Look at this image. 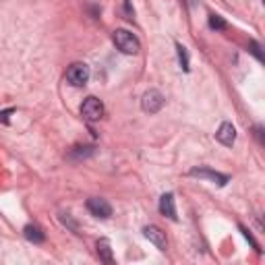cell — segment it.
Returning a JSON list of instances; mask_svg holds the SVG:
<instances>
[{
    "label": "cell",
    "instance_id": "17",
    "mask_svg": "<svg viewBox=\"0 0 265 265\" xmlns=\"http://www.w3.org/2000/svg\"><path fill=\"white\" fill-rule=\"evenodd\" d=\"M238 230H240V232H242V236H244V238H247V240L253 244V249H257V253H261V249H259V242L253 238V234H251V232H249L244 226H238Z\"/></svg>",
    "mask_w": 265,
    "mask_h": 265
},
{
    "label": "cell",
    "instance_id": "7",
    "mask_svg": "<svg viewBox=\"0 0 265 265\" xmlns=\"http://www.w3.org/2000/svg\"><path fill=\"white\" fill-rule=\"evenodd\" d=\"M143 236H145L151 244H155V249L166 251L168 242H166V232H164L162 228H157V226L149 224V226H145V228H143Z\"/></svg>",
    "mask_w": 265,
    "mask_h": 265
},
{
    "label": "cell",
    "instance_id": "18",
    "mask_svg": "<svg viewBox=\"0 0 265 265\" xmlns=\"http://www.w3.org/2000/svg\"><path fill=\"white\" fill-rule=\"evenodd\" d=\"M11 114H15V108H9V110H3L0 112V120H3L5 125H9V116Z\"/></svg>",
    "mask_w": 265,
    "mask_h": 265
},
{
    "label": "cell",
    "instance_id": "6",
    "mask_svg": "<svg viewBox=\"0 0 265 265\" xmlns=\"http://www.w3.org/2000/svg\"><path fill=\"white\" fill-rule=\"evenodd\" d=\"M87 209H89V214L95 216V218H110L112 216V205L106 201V199H99V197H91L87 199Z\"/></svg>",
    "mask_w": 265,
    "mask_h": 265
},
{
    "label": "cell",
    "instance_id": "12",
    "mask_svg": "<svg viewBox=\"0 0 265 265\" xmlns=\"http://www.w3.org/2000/svg\"><path fill=\"white\" fill-rule=\"evenodd\" d=\"M23 236H25L29 242H33V244H42V242L46 240V234H44L42 228L35 226V224H27V226L23 228Z\"/></svg>",
    "mask_w": 265,
    "mask_h": 265
},
{
    "label": "cell",
    "instance_id": "15",
    "mask_svg": "<svg viewBox=\"0 0 265 265\" xmlns=\"http://www.w3.org/2000/svg\"><path fill=\"white\" fill-rule=\"evenodd\" d=\"M209 27H211V29H216V31H222V29H226V27H228V23H226L220 15H209Z\"/></svg>",
    "mask_w": 265,
    "mask_h": 265
},
{
    "label": "cell",
    "instance_id": "11",
    "mask_svg": "<svg viewBox=\"0 0 265 265\" xmlns=\"http://www.w3.org/2000/svg\"><path fill=\"white\" fill-rule=\"evenodd\" d=\"M95 153V147L93 145H77L73 149H69V160L73 162H81L85 157H91Z\"/></svg>",
    "mask_w": 265,
    "mask_h": 265
},
{
    "label": "cell",
    "instance_id": "1",
    "mask_svg": "<svg viewBox=\"0 0 265 265\" xmlns=\"http://www.w3.org/2000/svg\"><path fill=\"white\" fill-rule=\"evenodd\" d=\"M112 42H114V46L123 52V54H137V52L141 50V44L135 37V33H131L127 29H116L112 33Z\"/></svg>",
    "mask_w": 265,
    "mask_h": 265
},
{
    "label": "cell",
    "instance_id": "4",
    "mask_svg": "<svg viewBox=\"0 0 265 265\" xmlns=\"http://www.w3.org/2000/svg\"><path fill=\"white\" fill-rule=\"evenodd\" d=\"M189 174H191V176H195V178H201V180H209V182H214V185H218V187H226V182L230 180V176H228V174L216 172V170H211V168H207V166L191 168V172H189Z\"/></svg>",
    "mask_w": 265,
    "mask_h": 265
},
{
    "label": "cell",
    "instance_id": "16",
    "mask_svg": "<svg viewBox=\"0 0 265 265\" xmlns=\"http://www.w3.org/2000/svg\"><path fill=\"white\" fill-rule=\"evenodd\" d=\"M249 50H251V54H253L259 63H263V52H261V46H259L257 42H249Z\"/></svg>",
    "mask_w": 265,
    "mask_h": 265
},
{
    "label": "cell",
    "instance_id": "13",
    "mask_svg": "<svg viewBox=\"0 0 265 265\" xmlns=\"http://www.w3.org/2000/svg\"><path fill=\"white\" fill-rule=\"evenodd\" d=\"M176 54H178V63H180L182 71H189L191 69L189 67V52H187V48L182 44H176Z\"/></svg>",
    "mask_w": 265,
    "mask_h": 265
},
{
    "label": "cell",
    "instance_id": "9",
    "mask_svg": "<svg viewBox=\"0 0 265 265\" xmlns=\"http://www.w3.org/2000/svg\"><path fill=\"white\" fill-rule=\"evenodd\" d=\"M216 139H218L222 145L232 147L234 141H236V129H234V125H232V123H222L220 129H218V133H216Z\"/></svg>",
    "mask_w": 265,
    "mask_h": 265
},
{
    "label": "cell",
    "instance_id": "14",
    "mask_svg": "<svg viewBox=\"0 0 265 265\" xmlns=\"http://www.w3.org/2000/svg\"><path fill=\"white\" fill-rule=\"evenodd\" d=\"M58 220H60L69 230H73V232H77V234H79V224H77V220H73V216H71V214H65V211H63V214H58Z\"/></svg>",
    "mask_w": 265,
    "mask_h": 265
},
{
    "label": "cell",
    "instance_id": "3",
    "mask_svg": "<svg viewBox=\"0 0 265 265\" xmlns=\"http://www.w3.org/2000/svg\"><path fill=\"white\" fill-rule=\"evenodd\" d=\"M91 77V71L85 63H75L67 69V81L73 85V87H83Z\"/></svg>",
    "mask_w": 265,
    "mask_h": 265
},
{
    "label": "cell",
    "instance_id": "19",
    "mask_svg": "<svg viewBox=\"0 0 265 265\" xmlns=\"http://www.w3.org/2000/svg\"><path fill=\"white\" fill-rule=\"evenodd\" d=\"M125 13H127V19L133 21V9H131V0H125Z\"/></svg>",
    "mask_w": 265,
    "mask_h": 265
},
{
    "label": "cell",
    "instance_id": "5",
    "mask_svg": "<svg viewBox=\"0 0 265 265\" xmlns=\"http://www.w3.org/2000/svg\"><path fill=\"white\" fill-rule=\"evenodd\" d=\"M162 106H164V95L157 91V89H149V91L143 93V97H141V108H143V112H147V114H157V112L162 110Z\"/></svg>",
    "mask_w": 265,
    "mask_h": 265
},
{
    "label": "cell",
    "instance_id": "2",
    "mask_svg": "<svg viewBox=\"0 0 265 265\" xmlns=\"http://www.w3.org/2000/svg\"><path fill=\"white\" fill-rule=\"evenodd\" d=\"M81 116H83L87 123L99 120V118L104 116V104H101L97 97H93V95L85 97L83 104H81Z\"/></svg>",
    "mask_w": 265,
    "mask_h": 265
},
{
    "label": "cell",
    "instance_id": "20",
    "mask_svg": "<svg viewBox=\"0 0 265 265\" xmlns=\"http://www.w3.org/2000/svg\"><path fill=\"white\" fill-rule=\"evenodd\" d=\"M255 135H257L259 143H263V127H261V125H257V127H255Z\"/></svg>",
    "mask_w": 265,
    "mask_h": 265
},
{
    "label": "cell",
    "instance_id": "8",
    "mask_svg": "<svg viewBox=\"0 0 265 265\" xmlns=\"http://www.w3.org/2000/svg\"><path fill=\"white\" fill-rule=\"evenodd\" d=\"M160 214H162L164 218L172 220V222L178 220V216H176V205H174V195H172V193H164V195L160 197Z\"/></svg>",
    "mask_w": 265,
    "mask_h": 265
},
{
    "label": "cell",
    "instance_id": "10",
    "mask_svg": "<svg viewBox=\"0 0 265 265\" xmlns=\"http://www.w3.org/2000/svg\"><path fill=\"white\" fill-rule=\"evenodd\" d=\"M95 251H97V257H99V261H104V263H114V255H112V247H110V240L108 238H99L97 242H95Z\"/></svg>",
    "mask_w": 265,
    "mask_h": 265
}]
</instances>
